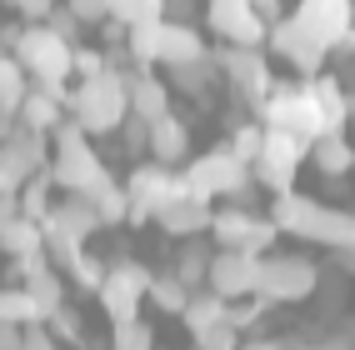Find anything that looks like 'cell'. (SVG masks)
<instances>
[{
  "instance_id": "8992f818",
  "label": "cell",
  "mask_w": 355,
  "mask_h": 350,
  "mask_svg": "<svg viewBox=\"0 0 355 350\" xmlns=\"http://www.w3.org/2000/svg\"><path fill=\"white\" fill-rule=\"evenodd\" d=\"M70 110H76V125L85 135H110L115 125L125 121V76H115V70H96V76H85V85L70 96Z\"/></svg>"
},
{
  "instance_id": "52a82bcc",
  "label": "cell",
  "mask_w": 355,
  "mask_h": 350,
  "mask_svg": "<svg viewBox=\"0 0 355 350\" xmlns=\"http://www.w3.org/2000/svg\"><path fill=\"white\" fill-rule=\"evenodd\" d=\"M260 115H266V125H280V130H291L300 140H315L325 135V115L311 96V80H286V85H270V96L260 100Z\"/></svg>"
},
{
  "instance_id": "e0dca14e",
  "label": "cell",
  "mask_w": 355,
  "mask_h": 350,
  "mask_svg": "<svg viewBox=\"0 0 355 350\" xmlns=\"http://www.w3.org/2000/svg\"><path fill=\"white\" fill-rule=\"evenodd\" d=\"M150 45H155V65H180V60H196V55L210 51L205 35L191 26V20H155Z\"/></svg>"
},
{
  "instance_id": "4fadbf2b",
  "label": "cell",
  "mask_w": 355,
  "mask_h": 350,
  "mask_svg": "<svg viewBox=\"0 0 355 350\" xmlns=\"http://www.w3.org/2000/svg\"><path fill=\"white\" fill-rule=\"evenodd\" d=\"M150 275L140 261H121V265H110L101 275V286H96V300H101V310L115 320V325H125L140 315V306H146V290H150Z\"/></svg>"
},
{
  "instance_id": "f6af8a7d",
  "label": "cell",
  "mask_w": 355,
  "mask_h": 350,
  "mask_svg": "<svg viewBox=\"0 0 355 350\" xmlns=\"http://www.w3.org/2000/svg\"><path fill=\"white\" fill-rule=\"evenodd\" d=\"M250 6L266 15V20H280V0H250Z\"/></svg>"
},
{
  "instance_id": "cb8c5ba5",
  "label": "cell",
  "mask_w": 355,
  "mask_h": 350,
  "mask_svg": "<svg viewBox=\"0 0 355 350\" xmlns=\"http://www.w3.org/2000/svg\"><path fill=\"white\" fill-rule=\"evenodd\" d=\"M35 250H45L40 245V220L15 216L10 225H0V255H6V261H26V255H35Z\"/></svg>"
},
{
  "instance_id": "4dcf8cb0",
  "label": "cell",
  "mask_w": 355,
  "mask_h": 350,
  "mask_svg": "<svg viewBox=\"0 0 355 350\" xmlns=\"http://www.w3.org/2000/svg\"><path fill=\"white\" fill-rule=\"evenodd\" d=\"M345 290H350V280H345V275H325V270H320L311 300H320V310H325V315H336V310L345 306Z\"/></svg>"
},
{
  "instance_id": "7c38bea8",
  "label": "cell",
  "mask_w": 355,
  "mask_h": 350,
  "mask_svg": "<svg viewBox=\"0 0 355 350\" xmlns=\"http://www.w3.org/2000/svg\"><path fill=\"white\" fill-rule=\"evenodd\" d=\"M121 191H125V205H130L125 220L140 225V220H155L175 195H185V175H175L171 166H160V160H155V166H135Z\"/></svg>"
},
{
  "instance_id": "f546056e",
  "label": "cell",
  "mask_w": 355,
  "mask_h": 350,
  "mask_svg": "<svg viewBox=\"0 0 355 350\" xmlns=\"http://www.w3.org/2000/svg\"><path fill=\"white\" fill-rule=\"evenodd\" d=\"M0 320H15V325L40 320V310H35V300H31L26 286H0Z\"/></svg>"
},
{
  "instance_id": "9a60e30c",
  "label": "cell",
  "mask_w": 355,
  "mask_h": 350,
  "mask_svg": "<svg viewBox=\"0 0 355 350\" xmlns=\"http://www.w3.org/2000/svg\"><path fill=\"white\" fill-rule=\"evenodd\" d=\"M205 20H210V35H220L225 45H266V30H270V20L250 0H210Z\"/></svg>"
},
{
  "instance_id": "ee69618b",
  "label": "cell",
  "mask_w": 355,
  "mask_h": 350,
  "mask_svg": "<svg viewBox=\"0 0 355 350\" xmlns=\"http://www.w3.org/2000/svg\"><path fill=\"white\" fill-rule=\"evenodd\" d=\"M196 15V0H165V20H191Z\"/></svg>"
},
{
  "instance_id": "d6986e66",
  "label": "cell",
  "mask_w": 355,
  "mask_h": 350,
  "mask_svg": "<svg viewBox=\"0 0 355 350\" xmlns=\"http://www.w3.org/2000/svg\"><path fill=\"white\" fill-rule=\"evenodd\" d=\"M210 216H216V210H210V200H200V195H191V191H185V195H175L171 205H165L155 220H160V230H165V236L191 240V236H205V230H210Z\"/></svg>"
},
{
  "instance_id": "c3c4849f",
  "label": "cell",
  "mask_w": 355,
  "mask_h": 350,
  "mask_svg": "<svg viewBox=\"0 0 355 350\" xmlns=\"http://www.w3.org/2000/svg\"><path fill=\"white\" fill-rule=\"evenodd\" d=\"M350 6H355V0H350Z\"/></svg>"
},
{
  "instance_id": "7402d4cb",
  "label": "cell",
  "mask_w": 355,
  "mask_h": 350,
  "mask_svg": "<svg viewBox=\"0 0 355 350\" xmlns=\"http://www.w3.org/2000/svg\"><path fill=\"white\" fill-rule=\"evenodd\" d=\"M125 100H130V115L155 121V115L171 110V85L155 76H125Z\"/></svg>"
},
{
  "instance_id": "d6a6232c",
  "label": "cell",
  "mask_w": 355,
  "mask_h": 350,
  "mask_svg": "<svg viewBox=\"0 0 355 350\" xmlns=\"http://www.w3.org/2000/svg\"><path fill=\"white\" fill-rule=\"evenodd\" d=\"M110 350H155V335H150V325L135 315L125 325H115V345Z\"/></svg>"
},
{
  "instance_id": "ffe728a7",
  "label": "cell",
  "mask_w": 355,
  "mask_h": 350,
  "mask_svg": "<svg viewBox=\"0 0 355 350\" xmlns=\"http://www.w3.org/2000/svg\"><path fill=\"white\" fill-rule=\"evenodd\" d=\"M150 160H160V166H180L185 155H191V125L180 121L175 110H165L150 121V146H146Z\"/></svg>"
},
{
  "instance_id": "d4e9b609",
  "label": "cell",
  "mask_w": 355,
  "mask_h": 350,
  "mask_svg": "<svg viewBox=\"0 0 355 350\" xmlns=\"http://www.w3.org/2000/svg\"><path fill=\"white\" fill-rule=\"evenodd\" d=\"M165 70H171V85H175V90H185V96H200V90L220 76V65H216V55H210V51H205V55H196V60L165 65Z\"/></svg>"
},
{
  "instance_id": "74e56055",
  "label": "cell",
  "mask_w": 355,
  "mask_h": 350,
  "mask_svg": "<svg viewBox=\"0 0 355 350\" xmlns=\"http://www.w3.org/2000/svg\"><path fill=\"white\" fill-rule=\"evenodd\" d=\"M65 275H76V280H80V286H85V290H96V286H101V275H105V265H96V261H90V255L80 250V255H76V261H70V265H65Z\"/></svg>"
},
{
  "instance_id": "bcb514c9",
  "label": "cell",
  "mask_w": 355,
  "mask_h": 350,
  "mask_svg": "<svg viewBox=\"0 0 355 350\" xmlns=\"http://www.w3.org/2000/svg\"><path fill=\"white\" fill-rule=\"evenodd\" d=\"M235 350H286V345H280V340H241Z\"/></svg>"
},
{
  "instance_id": "5b68a950",
  "label": "cell",
  "mask_w": 355,
  "mask_h": 350,
  "mask_svg": "<svg viewBox=\"0 0 355 350\" xmlns=\"http://www.w3.org/2000/svg\"><path fill=\"white\" fill-rule=\"evenodd\" d=\"M320 280V265L311 255H280V250H266L255 265V300H270V306H300L311 300Z\"/></svg>"
},
{
  "instance_id": "484cf974",
  "label": "cell",
  "mask_w": 355,
  "mask_h": 350,
  "mask_svg": "<svg viewBox=\"0 0 355 350\" xmlns=\"http://www.w3.org/2000/svg\"><path fill=\"white\" fill-rule=\"evenodd\" d=\"M210 255H216V250H210L200 236H191V240L180 245V255H175V265H171V270L196 290V286H205V275H210Z\"/></svg>"
},
{
  "instance_id": "f1b7e54d",
  "label": "cell",
  "mask_w": 355,
  "mask_h": 350,
  "mask_svg": "<svg viewBox=\"0 0 355 350\" xmlns=\"http://www.w3.org/2000/svg\"><path fill=\"white\" fill-rule=\"evenodd\" d=\"M115 26H150V20H165V0H105Z\"/></svg>"
},
{
  "instance_id": "e575fe53",
  "label": "cell",
  "mask_w": 355,
  "mask_h": 350,
  "mask_svg": "<svg viewBox=\"0 0 355 350\" xmlns=\"http://www.w3.org/2000/svg\"><path fill=\"white\" fill-rule=\"evenodd\" d=\"M260 140H266V125H241L230 140V150L245 160V166H255V155H260Z\"/></svg>"
},
{
  "instance_id": "5bb4252c",
  "label": "cell",
  "mask_w": 355,
  "mask_h": 350,
  "mask_svg": "<svg viewBox=\"0 0 355 350\" xmlns=\"http://www.w3.org/2000/svg\"><path fill=\"white\" fill-rule=\"evenodd\" d=\"M210 55H216L220 76H225L230 85H241L255 105L270 96L275 76H270V60H266V51H260V45H220V51H210Z\"/></svg>"
},
{
  "instance_id": "7a4b0ae2",
  "label": "cell",
  "mask_w": 355,
  "mask_h": 350,
  "mask_svg": "<svg viewBox=\"0 0 355 350\" xmlns=\"http://www.w3.org/2000/svg\"><path fill=\"white\" fill-rule=\"evenodd\" d=\"M270 220L280 236H295V240H311V245H330L336 255L355 250V216L350 210H336L315 195H300L295 185L280 191L270 200Z\"/></svg>"
},
{
  "instance_id": "6da1fadb",
  "label": "cell",
  "mask_w": 355,
  "mask_h": 350,
  "mask_svg": "<svg viewBox=\"0 0 355 350\" xmlns=\"http://www.w3.org/2000/svg\"><path fill=\"white\" fill-rule=\"evenodd\" d=\"M350 26H355L350 0H300L291 10V20H270L266 45L280 60H291V70L315 76V70L330 60V51H340Z\"/></svg>"
},
{
  "instance_id": "ba28073f",
  "label": "cell",
  "mask_w": 355,
  "mask_h": 350,
  "mask_svg": "<svg viewBox=\"0 0 355 350\" xmlns=\"http://www.w3.org/2000/svg\"><path fill=\"white\" fill-rule=\"evenodd\" d=\"M180 175H185V191L200 195V200H216V195H235V200H241L245 185H250V166L230 146L225 150H205L196 166H185Z\"/></svg>"
},
{
  "instance_id": "836d02e7",
  "label": "cell",
  "mask_w": 355,
  "mask_h": 350,
  "mask_svg": "<svg viewBox=\"0 0 355 350\" xmlns=\"http://www.w3.org/2000/svg\"><path fill=\"white\" fill-rule=\"evenodd\" d=\"M20 216H31V220H45V210H51V205H45V175H31L26 185H20Z\"/></svg>"
},
{
  "instance_id": "7bdbcfd3",
  "label": "cell",
  "mask_w": 355,
  "mask_h": 350,
  "mask_svg": "<svg viewBox=\"0 0 355 350\" xmlns=\"http://www.w3.org/2000/svg\"><path fill=\"white\" fill-rule=\"evenodd\" d=\"M20 216V195L15 191H0V225H10Z\"/></svg>"
},
{
  "instance_id": "83f0119b",
  "label": "cell",
  "mask_w": 355,
  "mask_h": 350,
  "mask_svg": "<svg viewBox=\"0 0 355 350\" xmlns=\"http://www.w3.org/2000/svg\"><path fill=\"white\" fill-rule=\"evenodd\" d=\"M26 90H31V76L20 70V60L0 55V115H15L20 100H26Z\"/></svg>"
},
{
  "instance_id": "681fc988",
  "label": "cell",
  "mask_w": 355,
  "mask_h": 350,
  "mask_svg": "<svg viewBox=\"0 0 355 350\" xmlns=\"http://www.w3.org/2000/svg\"><path fill=\"white\" fill-rule=\"evenodd\" d=\"M196 350H200V345H196Z\"/></svg>"
},
{
  "instance_id": "9c48e42d",
  "label": "cell",
  "mask_w": 355,
  "mask_h": 350,
  "mask_svg": "<svg viewBox=\"0 0 355 350\" xmlns=\"http://www.w3.org/2000/svg\"><path fill=\"white\" fill-rule=\"evenodd\" d=\"M210 240H216L220 250H245V255H266L275 240H280V230L270 216H255V210L245 205H225L210 216V230H205Z\"/></svg>"
},
{
  "instance_id": "3957f363",
  "label": "cell",
  "mask_w": 355,
  "mask_h": 350,
  "mask_svg": "<svg viewBox=\"0 0 355 350\" xmlns=\"http://www.w3.org/2000/svg\"><path fill=\"white\" fill-rule=\"evenodd\" d=\"M55 160H51V180L60 185L65 195H85V200H96V195H105L110 191V170H105V160L90 150V135L76 125V121H60L55 130Z\"/></svg>"
},
{
  "instance_id": "8d00e7d4",
  "label": "cell",
  "mask_w": 355,
  "mask_h": 350,
  "mask_svg": "<svg viewBox=\"0 0 355 350\" xmlns=\"http://www.w3.org/2000/svg\"><path fill=\"white\" fill-rule=\"evenodd\" d=\"M65 10L80 20V26H101V20H110V6L105 0H65Z\"/></svg>"
},
{
  "instance_id": "2e32d148",
  "label": "cell",
  "mask_w": 355,
  "mask_h": 350,
  "mask_svg": "<svg viewBox=\"0 0 355 350\" xmlns=\"http://www.w3.org/2000/svg\"><path fill=\"white\" fill-rule=\"evenodd\" d=\"M255 265H260V255L216 250V255H210L205 290H216V295H225V300H250V295H255Z\"/></svg>"
},
{
  "instance_id": "8fae6325",
  "label": "cell",
  "mask_w": 355,
  "mask_h": 350,
  "mask_svg": "<svg viewBox=\"0 0 355 350\" xmlns=\"http://www.w3.org/2000/svg\"><path fill=\"white\" fill-rule=\"evenodd\" d=\"M180 320H185V331H191V340L200 350H235L241 345V331L230 325V300L216 295V290H200V295L191 290Z\"/></svg>"
},
{
  "instance_id": "30bf717a",
  "label": "cell",
  "mask_w": 355,
  "mask_h": 350,
  "mask_svg": "<svg viewBox=\"0 0 355 350\" xmlns=\"http://www.w3.org/2000/svg\"><path fill=\"white\" fill-rule=\"evenodd\" d=\"M305 155H311V140H300V135L280 130V125H266V140H260V155H255L250 175L280 195V191H291V185H295V170H300Z\"/></svg>"
},
{
  "instance_id": "f35d334b",
  "label": "cell",
  "mask_w": 355,
  "mask_h": 350,
  "mask_svg": "<svg viewBox=\"0 0 355 350\" xmlns=\"http://www.w3.org/2000/svg\"><path fill=\"white\" fill-rule=\"evenodd\" d=\"M20 350H60V340L51 335V325H45V320H31L26 335H20Z\"/></svg>"
},
{
  "instance_id": "ab89813d",
  "label": "cell",
  "mask_w": 355,
  "mask_h": 350,
  "mask_svg": "<svg viewBox=\"0 0 355 350\" xmlns=\"http://www.w3.org/2000/svg\"><path fill=\"white\" fill-rule=\"evenodd\" d=\"M70 65H76L80 76H96V70H105V55H101V51H80V45H76V55H70Z\"/></svg>"
},
{
  "instance_id": "ac0fdd59",
  "label": "cell",
  "mask_w": 355,
  "mask_h": 350,
  "mask_svg": "<svg viewBox=\"0 0 355 350\" xmlns=\"http://www.w3.org/2000/svg\"><path fill=\"white\" fill-rule=\"evenodd\" d=\"M45 230H55V236H65V240H90V236H96V230H101V210L96 205H90L85 195H65L60 205H51V210H45V220H40Z\"/></svg>"
},
{
  "instance_id": "b9f144b4",
  "label": "cell",
  "mask_w": 355,
  "mask_h": 350,
  "mask_svg": "<svg viewBox=\"0 0 355 350\" xmlns=\"http://www.w3.org/2000/svg\"><path fill=\"white\" fill-rule=\"evenodd\" d=\"M20 335H26V325H15V320H0V350H20Z\"/></svg>"
},
{
  "instance_id": "4316f807",
  "label": "cell",
  "mask_w": 355,
  "mask_h": 350,
  "mask_svg": "<svg viewBox=\"0 0 355 350\" xmlns=\"http://www.w3.org/2000/svg\"><path fill=\"white\" fill-rule=\"evenodd\" d=\"M146 300H150L155 310H165V315H180V310H185V300H191V286H185L175 270H165V275H150Z\"/></svg>"
},
{
  "instance_id": "d590c367",
  "label": "cell",
  "mask_w": 355,
  "mask_h": 350,
  "mask_svg": "<svg viewBox=\"0 0 355 350\" xmlns=\"http://www.w3.org/2000/svg\"><path fill=\"white\" fill-rule=\"evenodd\" d=\"M45 320H51V335H55V340H80V315L70 310V306H55Z\"/></svg>"
},
{
  "instance_id": "7dc6e473",
  "label": "cell",
  "mask_w": 355,
  "mask_h": 350,
  "mask_svg": "<svg viewBox=\"0 0 355 350\" xmlns=\"http://www.w3.org/2000/svg\"><path fill=\"white\" fill-rule=\"evenodd\" d=\"M340 51H355V35H345V40H340Z\"/></svg>"
},
{
  "instance_id": "603a6c76",
  "label": "cell",
  "mask_w": 355,
  "mask_h": 350,
  "mask_svg": "<svg viewBox=\"0 0 355 350\" xmlns=\"http://www.w3.org/2000/svg\"><path fill=\"white\" fill-rule=\"evenodd\" d=\"M15 121L26 125V130H35V135H51V130L60 125V100L51 96V90L31 85L26 100H20V110H15Z\"/></svg>"
},
{
  "instance_id": "44dd1931",
  "label": "cell",
  "mask_w": 355,
  "mask_h": 350,
  "mask_svg": "<svg viewBox=\"0 0 355 350\" xmlns=\"http://www.w3.org/2000/svg\"><path fill=\"white\" fill-rule=\"evenodd\" d=\"M311 160L320 175H345V170H355V146L345 140V130H325L311 140Z\"/></svg>"
},
{
  "instance_id": "1f68e13d",
  "label": "cell",
  "mask_w": 355,
  "mask_h": 350,
  "mask_svg": "<svg viewBox=\"0 0 355 350\" xmlns=\"http://www.w3.org/2000/svg\"><path fill=\"white\" fill-rule=\"evenodd\" d=\"M115 130H121L125 155H146V146H150V121H146V115H130V110H125V121L115 125Z\"/></svg>"
},
{
  "instance_id": "60d3db41",
  "label": "cell",
  "mask_w": 355,
  "mask_h": 350,
  "mask_svg": "<svg viewBox=\"0 0 355 350\" xmlns=\"http://www.w3.org/2000/svg\"><path fill=\"white\" fill-rule=\"evenodd\" d=\"M286 350H355V345H345L340 335H325V340H295V345H286Z\"/></svg>"
},
{
  "instance_id": "277c9868",
  "label": "cell",
  "mask_w": 355,
  "mask_h": 350,
  "mask_svg": "<svg viewBox=\"0 0 355 350\" xmlns=\"http://www.w3.org/2000/svg\"><path fill=\"white\" fill-rule=\"evenodd\" d=\"M70 55H76V45H70L65 35H55L45 20H35V26H26V30L15 35V60H20V70L31 76V85L51 90L60 105L70 100V96H65V80L76 76Z\"/></svg>"
}]
</instances>
